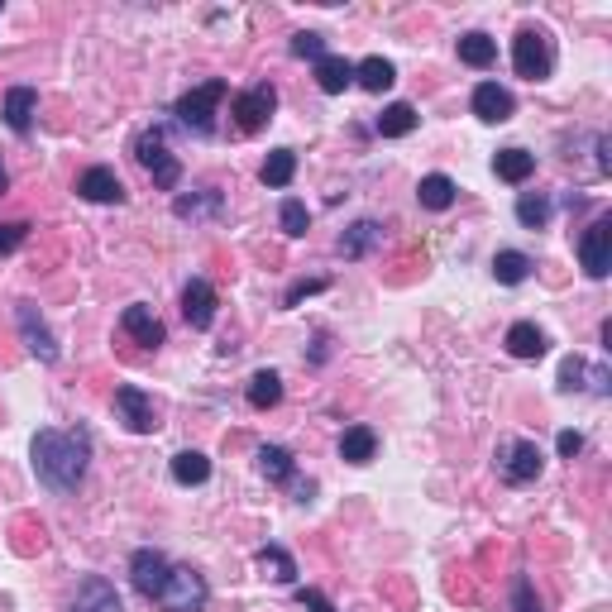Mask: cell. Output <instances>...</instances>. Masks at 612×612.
<instances>
[{"mask_svg": "<svg viewBox=\"0 0 612 612\" xmlns=\"http://www.w3.org/2000/svg\"><path fill=\"white\" fill-rule=\"evenodd\" d=\"M316 87L326 91V96L350 91L354 87V63H350V58H340V53H326V58L316 63Z\"/></svg>", "mask_w": 612, "mask_h": 612, "instance_id": "cell-18", "label": "cell"}, {"mask_svg": "<svg viewBox=\"0 0 612 612\" xmlns=\"http://www.w3.org/2000/svg\"><path fill=\"white\" fill-rule=\"evenodd\" d=\"M10 192V173H5V163H0V197Z\"/></svg>", "mask_w": 612, "mask_h": 612, "instance_id": "cell-43", "label": "cell"}, {"mask_svg": "<svg viewBox=\"0 0 612 612\" xmlns=\"http://www.w3.org/2000/svg\"><path fill=\"white\" fill-rule=\"evenodd\" d=\"M459 63L469 67H493L498 63V39H488L483 29H469V34H459Z\"/></svg>", "mask_w": 612, "mask_h": 612, "instance_id": "cell-20", "label": "cell"}, {"mask_svg": "<svg viewBox=\"0 0 612 612\" xmlns=\"http://www.w3.org/2000/svg\"><path fill=\"white\" fill-rule=\"evenodd\" d=\"M493 173L503 177V182H526V177L536 173V153H526V149H498V153H493Z\"/></svg>", "mask_w": 612, "mask_h": 612, "instance_id": "cell-24", "label": "cell"}, {"mask_svg": "<svg viewBox=\"0 0 612 612\" xmlns=\"http://www.w3.org/2000/svg\"><path fill=\"white\" fill-rule=\"evenodd\" d=\"M584 378H589V364H584L579 354H569L565 364H560V388H565V393H579Z\"/></svg>", "mask_w": 612, "mask_h": 612, "instance_id": "cell-37", "label": "cell"}, {"mask_svg": "<svg viewBox=\"0 0 612 612\" xmlns=\"http://www.w3.org/2000/svg\"><path fill=\"white\" fill-rule=\"evenodd\" d=\"M115 421H125V431H134V436H153L158 431V407L144 388L125 383V388H115Z\"/></svg>", "mask_w": 612, "mask_h": 612, "instance_id": "cell-8", "label": "cell"}, {"mask_svg": "<svg viewBox=\"0 0 612 612\" xmlns=\"http://www.w3.org/2000/svg\"><path fill=\"white\" fill-rule=\"evenodd\" d=\"M278 225H283V235H292V240H302L306 225H311V211H306L297 197L283 201V211H278Z\"/></svg>", "mask_w": 612, "mask_h": 612, "instance_id": "cell-34", "label": "cell"}, {"mask_svg": "<svg viewBox=\"0 0 612 612\" xmlns=\"http://www.w3.org/2000/svg\"><path fill=\"white\" fill-rule=\"evenodd\" d=\"M292 177H297V153L292 149H273L268 158H263V168H259L263 187H287Z\"/></svg>", "mask_w": 612, "mask_h": 612, "instance_id": "cell-30", "label": "cell"}, {"mask_svg": "<svg viewBox=\"0 0 612 612\" xmlns=\"http://www.w3.org/2000/svg\"><path fill=\"white\" fill-rule=\"evenodd\" d=\"M526 273H531V259H526L522 249H498V254H493V278L503 287L526 283Z\"/></svg>", "mask_w": 612, "mask_h": 612, "instance_id": "cell-32", "label": "cell"}, {"mask_svg": "<svg viewBox=\"0 0 612 612\" xmlns=\"http://www.w3.org/2000/svg\"><path fill=\"white\" fill-rule=\"evenodd\" d=\"M72 612H125V603H120V593H115V584H110V579L87 574V579H77Z\"/></svg>", "mask_w": 612, "mask_h": 612, "instance_id": "cell-12", "label": "cell"}, {"mask_svg": "<svg viewBox=\"0 0 612 612\" xmlns=\"http://www.w3.org/2000/svg\"><path fill=\"white\" fill-rule=\"evenodd\" d=\"M517 220H522L526 230H546V220H550V197H541V192H526V197L517 201Z\"/></svg>", "mask_w": 612, "mask_h": 612, "instance_id": "cell-33", "label": "cell"}, {"mask_svg": "<svg viewBox=\"0 0 612 612\" xmlns=\"http://www.w3.org/2000/svg\"><path fill=\"white\" fill-rule=\"evenodd\" d=\"M354 82L364 91H373V96H383V91L397 82V67L388 63V58H364V63L354 67Z\"/></svg>", "mask_w": 612, "mask_h": 612, "instance_id": "cell-25", "label": "cell"}, {"mask_svg": "<svg viewBox=\"0 0 612 612\" xmlns=\"http://www.w3.org/2000/svg\"><path fill=\"white\" fill-rule=\"evenodd\" d=\"M244 397H249V407H254V412H268V407H278V402H283V378H278L273 369H259L254 378H249Z\"/></svg>", "mask_w": 612, "mask_h": 612, "instance_id": "cell-21", "label": "cell"}, {"mask_svg": "<svg viewBox=\"0 0 612 612\" xmlns=\"http://www.w3.org/2000/svg\"><path fill=\"white\" fill-rule=\"evenodd\" d=\"M216 206H220V192H206V197H177V201H173V211H177V216H182V220L211 216Z\"/></svg>", "mask_w": 612, "mask_h": 612, "instance_id": "cell-35", "label": "cell"}, {"mask_svg": "<svg viewBox=\"0 0 612 612\" xmlns=\"http://www.w3.org/2000/svg\"><path fill=\"white\" fill-rule=\"evenodd\" d=\"M512 612H541V598H536V584H531V579H517V584H512Z\"/></svg>", "mask_w": 612, "mask_h": 612, "instance_id": "cell-38", "label": "cell"}, {"mask_svg": "<svg viewBox=\"0 0 612 612\" xmlns=\"http://www.w3.org/2000/svg\"><path fill=\"white\" fill-rule=\"evenodd\" d=\"M173 479L182 488H197V483L211 479V459L201 455V450H177L173 455Z\"/></svg>", "mask_w": 612, "mask_h": 612, "instance_id": "cell-27", "label": "cell"}, {"mask_svg": "<svg viewBox=\"0 0 612 612\" xmlns=\"http://www.w3.org/2000/svg\"><path fill=\"white\" fill-rule=\"evenodd\" d=\"M378 240H383V230H378L373 220H354L350 230L340 235V254H345V259H364Z\"/></svg>", "mask_w": 612, "mask_h": 612, "instance_id": "cell-29", "label": "cell"}, {"mask_svg": "<svg viewBox=\"0 0 612 612\" xmlns=\"http://www.w3.org/2000/svg\"><path fill=\"white\" fill-rule=\"evenodd\" d=\"M24 240H29V225L24 220H5L0 225V254H15Z\"/></svg>", "mask_w": 612, "mask_h": 612, "instance_id": "cell-39", "label": "cell"}, {"mask_svg": "<svg viewBox=\"0 0 612 612\" xmlns=\"http://www.w3.org/2000/svg\"><path fill=\"white\" fill-rule=\"evenodd\" d=\"M230 110H235V130L240 134H259L268 120H273V110H278V91L268 87V82H259V87L240 91L235 101H230Z\"/></svg>", "mask_w": 612, "mask_h": 612, "instance_id": "cell-7", "label": "cell"}, {"mask_svg": "<svg viewBox=\"0 0 612 612\" xmlns=\"http://www.w3.org/2000/svg\"><path fill=\"white\" fill-rule=\"evenodd\" d=\"M254 560H259L263 579H273V584H292V579H297V560H292L283 546H263Z\"/></svg>", "mask_w": 612, "mask_h": 612, "instance_id": "cell-31", "label": "cell"}, {"mask_svg": "<svg viewBox=\"0 0 612 612\" xmlns=\"http://www.w3.org/2000/svg\"><path fill=\"white\" fill-rule=\"evenodd\" d=\"M316 292H326V278H306V283H292V287H287V297H283V306H302L306 297H316Z\"/></svg>", "mask_w": 612, "mask_h": 612, "instance_id": "cell-40", "label": "cell"}, {"mask_svg": "<svg viewBox=\"0 0 612 612\" xmlns=\"http://www.w3.org/2000/svg\"><path fill=\"white\" fill-rule=\"evenodd\" d=\"M77 197L96 206H125V182L115 177V168H87L77 177Z\"/></svg>", "mask_w": 612, "mask_h": 612, "instance_id": "cell-13", "label": "cell"}, {"mask_svg": "<svg viewBox=\"0 0 612 612\" xmlns=\"http://www.w3.org/2000/svg\"><path fill=\"white\" fill-rule=\"evenodd\" d=\"M134 158H139V168L153 177V187L173 192L177 182H182V163L173 158V149H168L163 130H144V134H139V144H134Z\"/></svg>", "mask_w": 612, "mask_h": 612, "instance_id": "cell-5", "label": "cell"}, {"mask_svg": "<svg viewBox=\"0 0 612 612\" xmlns=\"http://www.w3.org/2000/svg\"><path fill=\"white\" fill-rule=\"evenodd\" d=\"M292 53H297V58H311V63H321V58H326V39H321V34H311V29H302V34H292Z\"/></svg>", "mask_w": 612, "mask_h": 612, "instance_id": "cell-36", "label": "cell"}, {"mask_svg": "<svg viewBox=\"0 0 612 612\" xmlns=\"http://www.w3.org/2000/svg\"><path fill=\"white\" fill-rule=\"evenodd\" d=\"M259 474L268 483H292L297 479V464H292V455L283 445H259Z\"/></svg>", "mask_w": 612, "mask_h": 612, "instance_id": "cell-26", "label": "cell"}, {"mask_svg": "<svg viewBox=\"0 0 612 612\" xmlns=\"http://www.w3.org/2000/svg\"><path fill=\"white\" fill-rule=\"evenodd\" d=\"M373 130L383 134V139H402V134L416 130V110L407 101H393V106H383V115L373 120Z\"/></svg>", "mask_w": 612, "mask_h": 612, "instance_id": "cell-28", "label": "cell"}, {"mask_svg": "<svg viewBox=\"0 0 612 612\" xmlns=\"http://www.w3.org/2000/svg\"><path fill=\"white\" fill-rule=\"evenodd\" d=\"M579 263H584V273L589 278H608L612 268V216H598L579 235Z\"/></svg>", "mask_w": 612, "mask_h": 612, "instance_id": "cell-10", "label": "cell"}, {"mask_svg": "<svg viewBox=\"0 0 612 612\" xmlns=\"http://www.w3.org/2000/svg\"><path fill=\"white\" fill-rule=\"evenodd\" d=\"M493 459H498V474H503L512 488L536 483L541 479V469H546V455H541V445H536V440H503Z\"/></svg>", "mask_w": 612, "mask_h": 612, "instance_id": "cell-6", "label": "cell"}, {"mask_svg": "<svg viewBox=\"0 0 612 612\" xmlns=\"http://www.w3.org/2000/svg\"><path fill=\"white\" fill-rule=\"evenodd\" d=\"M512 67H517V77H526V82H546L550 72H555V48H550L546 29H531L526 24L522 34L512 39Z\"/></svg>", "mask_w": 612, "mask_h": 612, "instance_id": "cell-4", "label": "cell"}, {"mask_svg": "<svg viewBox=\"0 0 612 612\" xmlns=\"http://www.w3.org/2000/svg\"><path fill=\"white\" fill-rule=\"evenodd\" d=\"M15 326H20V340L29 345V354L39 359V364H58V340H53V330H48V321L39 316V306L34 302H20L15 306Z\"/></svg>", "mask_w": 612, "mask_h": 612, "instance_id": "cell-9", "label": "cell"}, {"mask_svg": "<svg viewBox=\"0 0 612 612\" xmlns=\"http://www.w3.org/2000/svg\"><path fill=\"white\" fill-rule=\"evenodd\" d=\"M168 569H173V560H168L163 550L139 546L130 555V584L144 593V598H158V593H163V584H168Z\"/></svg>", "mask_w": 612, "mask_h": 612, "instance_id": "cell-11", "label": "cell"}, {"mask_svg": "<svg viewBox=\"0 0 612 612\" xmlns=\"http://www.w3.org/2000/svg\"><path fill=\"white\" fill-rule=\"evenodd\" d=\"M29 455H34V474L44 488L53 493H77L82 479H87V464H91V431L87 426H72V431H53L44 426L34 445H29Z\"/></svg>", "mask_w": 612, "mask_h": 612, "instance_id": "cell-1", "label": "cell"}, {"mask_svg": "<svg viewBox=\"0 0 612 612\" xmlns=\"http://www.w3.org/2000/svg\"><path fill=\"white\" fill-rule=\"evenodd\" d=\"M163 612H206V603H211V584L201 579L192 565H173L168 569V584H163V593L153 598Z\"/></svg>", "mask_w": 612, "mask_h": 612, "instance_id": "cell-3", "label": "cell"}, {"mask_svg": "<svg viewBox=\"0 0 612 612\" xmlns=\"http://www.w3.org/2000/svg\"><path fill=\"white\" fill-rule=\"evenodd\" d=\"M373 450H378L373 426H345V436H340V459L345 464H369Z\"/></svg>", "mask_w": 612, "mask_h": 612, "instance_id": "cell-22", "label": "cell"}, {"mask_svg": "<svg viewBox=\"0 0 612 612\" xmlns=\"http://www.w3.org/2000/svg\"><path fill=\"white\" fill-rule=\"evenodd\" d=\"M555 450H560V459H574L584 450V436H579V431H560V436H555Z\"/></svg>", "mask_w": 612, "mask_h": 612, "instance_id": "cell-42", "label": "cell"}, {"mask_svg": "<svg viewBox=\"0 0 612 612\" xmlns=\"http://www.w3.org/2000/svg\"><path fill=\"white\" fill-rule=\"evenodd\" d=\"M120 330L130 335L134 345H144V350H158V345H163V321H158V316H153L144 302L125 306V316H120Z\"/></svg>", "mask_w": 612, "mask_h": 612, "instance_id": "cell-16", "label": "cell"}, {"mask_svg": "<svg viewBox=\"0 0 612 612\" xmlns=\"http://www.w3.org/2000/svg\"><path fill=\"white\" fill-rule=\"evenodd\" d=\"M297 603H302V612H335V603L321 589H297Z\"/></svg>", "mask_w": 612, "mask_h": 612, "instance_id": "cell-41", "label": "cell"}, {"mask_svg": "<svg viewBox=\"0 0 612 612\" xmlns=\"http://www.w3.org/2000/svg\"><path fill=\"white\" fill-rule=\"evenodd\" d=\"M455 182L445 173H431V177H421V187H416V201L426 206V211H450L455 206Z\"/></svg>", "mask_w": 612, "mask_h": 612, "instance_id": "cell-23", "label": "cell"}, {"mask_svg": "<svg viewBox=\"0 0 612 612\" xmlns=\"http://www.w3.org/2000/svg\"><path fill=\"white\" fill-rule=\"evenodd\" d=\"M34 110H39V91L34 87H10L5 91V125L15 134L34 130Z\"/></svg>", "mask_w": 612, "mask_h": 612, "instance_id": "cell-17", "label": "cell"}, {"mask_svg": "<svg viewBox=\"0 0 612 612\" xmlns=\"http://www.w3.org/2000/svg\"><path fill=\"white\" fill-rule=\"evenodd\" d=\"M507 354L512 359H541L546 354V330L536 326V321H517V326L507 330Z\"/></svg>", "mask_w": 612, "mask_h": 612, "instance_id": "cell-19", "label": "cell"}, {"mask_svg": "<svg viewBox=\"0 0 612 612\" xmlns=\"http://www.w3.org/2000/svg\"><path fill=\"white\" fill-rule=\"evenodd\" d=\"M474 115H479L483 125H503V120H512V110H517V101H512V91L498 87V82H479L474 87Z\"/></svg>", "mask_w": 612, "mask_h": 612, "instance_id": "cell-15", "label": "cell"}, {"mask_svg": "<svg viewBox=\"0 0 612 612\" xmlns=\"http://www.w3.org/2000/svg\"><path fill=\"white\" fill-rule=\"evenodd\" d=\"M182 316H187L192 330L216 326V287L206 283V278H192V283L182 287Z\"/></svg>", "mask_w": 612, "mask_h": 612, "instance_id": "cell-14", "label": "cell"}, {"mask_svg": "<svg viewBox=\"0 0 612 612\" xmlns=\"http://www.w3.org/2000/svg\"><path fill=\"white\" fill-rule=\"evenodd\" d=\"M225 82L220 77H211V82H201V87H192L182 101L173 106L177 115V125L182 130H192V134H216V106L225 101Z\"/></svg>", "mask_w": 612, "mask_h": 612, "instance_id": "cell-2", "label": "cell"}]
</instances>
